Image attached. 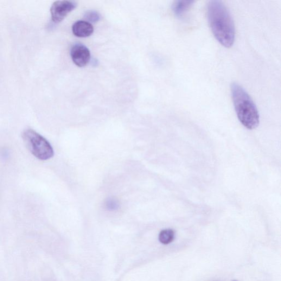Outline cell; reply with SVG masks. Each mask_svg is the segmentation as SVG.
Wrapping results in <instances>:
<instances>
[{
  "label": "cell",
  "instance_id": "6da1fadb",
  "mask_svg": "<svg viewBox=\"0 0 281 281\" xmlns=\"http://www.w3.org/2000/svg\"><path fill=\"white\" fill-rule=\"evenodd\" d=\"M207 17L211 30L222 46L231 48L235 39V28L230 13L220 1H210L207 6Z\"/></svg>",
  "mask_w": 281,
  "mask_h": 281
},
{
  "label": "cell",
  "instance_id": "7a4b0ae2",
  "mask_svg": "<svg viewBox=\"0 0 281 281\" xmlns=\"http://www.w3.org/2000/svg\"><path fill=\"white\" fill-rule=\"evenodd\" d=\"M231 91L235 111L240 122L248 129L257 128L259 124V114L250 96L236 82L231 84Z\"/></svg>",
  "mask_w": 281,
  "mask_h": 281
},
{
  "label": "cell",
  "instance_id": "3957f363",
  "mask_svg": "<svg viewBox=\"0 0 281 281\" xmlns=\"http://www.w3.org/2000/svg\"><path fill=\"white\" fill-rule=\"evenodd\" d=\"M23 138L30 152L41 161H46L54 155L52 146L43 136L32 129L23 133Z\"/></svg>",
  "mask_w": 281,
  "mask_h": 281
},
{
  "label": "cell",
  "instance_id": "277c9868",
  "mask_svg": "<svg viewBox=\"0 0 281 281\" xmlns=\"http://www.w3.org/2000/svg\"><path fill=\"white\" fill-rule=\"evenodd\" d=\"M76 7V4L74 2H55L50 9L53 21L55 23L61 22Z\"/></svg>",
  "mask_w": 281,
  "mask_h": 281
},
{
  "label": "cell",
  "instance_id": "5b68a950",
  "mask_svg": "<svg viewBox=\"0 0 281 281\" xmlns=\"http://www.w3.org/2000/svg\"><path fill=\"white\" fill-rule=\"evenodd\" d=\"M70 55L74 63L79 67L86 66L90 60V51L81 43L74 44L70 51Z\"/></svg>",
  "mask_w": 281,
  "mask_h": 281
},
{
  "label": "cell",
  "instance_id": "8992f818",
  "mask_svg": "<svg viewBox=\"0 0 281 281\" xmlns=\"http://www.w3.org/2000/svg\"><path fill=\"white\" fill-rule=\"evenodd\" d=\"M73 34L79 37H86L91 35L93 32L92 25L86 21H79L73 25Z\"/></svg>",
  "mask_w": 281,
  "mask_h": 281
},
{
  "label": "cell",
  "instance_id": "52a82bcc",
  "mask_svg": "<svg viewBox=\"0 0 281 281\" xmlns=\"http://www.w3.org/2000/svg\"><path fill=\"white\" fill-rule=\"evenodd\" d=\"M194 2L193 1H177L172 5V11L178 18L183 17L190 9Z\"/></svg>",
  "mask_w": 281,
  "mask_h": 281
},
{
  "label": "cell",
  "instance_id": "ba28073f",
  "mask_svg": "<svg viewBox=\"0 0 281 281\" xmlns=\"http://www.w3.org/2000/svg\"><path fill=\"white\" fill-rule=\"evenodd\" d=\"M175 232L171 229H163L159 235V240L164 245H168L173 241Z\"/></svg>",
  "mask_w": 281,
  "mask_h": 281
},
{
  "label": "cell",
  "instance_id": "9c48e42d",
  "mask_svg": "<svg viewBox=\"0 0 281 281\" xmlns=\"http://www.w3.org/2000/svg\"><path fill=\"white\" fill-rule=\"evenodd\" d=\"M84 18L88 23H97L100 20V15L95 11H88L85 13Z\"/></svg>",
  "mask_w": 281,
  "mask_h": 281
},
{
  "label": "cell",
  "instance_id": "30bf717a",
  "mask_svg": "<svg viewBox=\"0 0 281 281\" xmlns=\"http://www.w3.org/2000/svg\"><path fill=\"white\" fill-rule=\"evenodd\" d=\"M106 205L108 210H115L118 208L119 204L116 200L111 199L107 201Z\"/></svg>",
  "mask_w": 281,
  "mask_h": 281
},
{
  "label": "cell",
  "instance_id": "8fae6325",
  "mask_svg": "<svg viewBox=\"0 0 281 281\" xmlns=\"http://www.w3.org/2000/svg\"><path fill=\"white\" fill-rule=\"evenodd\" d=\"M232 281H238V280H232Z\"/></svg>",
  "mask_w": 281,
  "mask_h": 281
}]
</instances>
